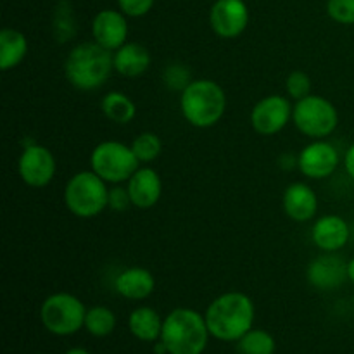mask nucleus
I'll list each match as a JSON object with an SVG mask.
<instances>
[{
	"label": "nucleus",
	"mask_w": 354,
	"mask_h": 354,
	"mask_svg": "<svg viewBox=\"0 0 354 354\" xmlns=\"http://www.w3.org/2000/svg\"><path fill=\"white\" fill-rule=\"evenodd\" d=\"M204 318L214 339L237 342L252 328L254 304L244 292H225L207 306Z\"/></svg>",
	"instance_id": "obj_1"
},
{
	"label": "nucleus",
	"mask_w": 354,
	"mask_h": 354,
	"mask_svg": "<svg viewBox=\"0 0 354 354\" xmlns=\"http://www.w3.org/2000/svg\"><path fill=\"white\" fill-rule=\"evenodd\" d=\"M113 71V52L95 41H83L73 47L64 61L66 80L82 92H93L104 86Z\"/></svg>",
	"instance_id": "obj_2"
},
{
	"label": "nucleus",
	"mask_w": 354,
	"mask_h": 354,
	"mask_svg": "<svg viewBox=\"0 0 354 354\" xmlns=\"http://www.w3.org/2000/svg\"><path fill=\"white\" fill-rule=\"evenodd\" d=\"M180 111L189 124L211 128L221 121L227 111V93L214 80H194L180 93Z\"/></svg>",
	"instance_id": "obj_3"
},
{
	"label": "nucleus",
	"mask_w": 354,
	"mask_h": 354,
	"mask_svg": "<svg viewBox=\"0 0 354 354\" xmlns=\"http://www.w3.org/2000/svg\"><path fill=\"white\" fill-rule=\"evenodd\" d=\"M206 318L190 308H176L162 324L161 339L168 354H203L209 339Z\"/></svg>",
	"instance_id": "obj_4"
},
{
	"label": "nucleus",
	"mask_w": 354,
	"mask_h": 354,
	"mask_svg": "<svg viewBox=\"0 0 354 354\" xmlns=\"http://www.w3.org/2000/svg\"><path fill=\"white\" fill-rule=\"evenodd\" d=\"M109 203V189L95 171H78L64 187V204L76 218H95Z\"/></svg>",
	"instance_id": "obj_5"
},
{
	"label": "nucleus",
	"mask_w": 354,
	"mask_h": 354,
	"mask_svg": "<svg viewBox=\"0 0 354 354\" xmlns=\"http://www.w3.org/2000/svg\"><path fill=\"white\" fill-rule=\"evenodd\" d=\"M138 168L140 161L135 156L133 149L123 142H100L90 154V169L111 185L128 182Z\"/></svg>",
	"instance_id": "obj_6"
},
{
	"label": "nucleus",
	"mask_w": 354,
	"mask_h": 354,
	"mask_svg": "<svg viewBox=\"0 0 354 354\" xmlns=\"http://www.w3.org/2000/svg\"><path fill=\"white\" fill-rule=\"evenodd\" d=\"M292 123L308 138L325 140L339 124L337 107L325 97L311 93L294 104Z\"/></svg>",
	"instance_id": "obj_7"
},
{
	"label": "nucleus",
	"mask_w": 354,
	"mask_h": 354,
	"mask_svg": "<svg viewBox=\"0 0 354 354\" xmlns=\"http://www.w3.org/2000/svg\"><path fill=\"white\" fill-rule=\"evenodd\" d=\"M86 308L69 292H55L41 303L40 320L54 335H71L85 327Z\"/></svg>",
	"instance_id": "obj_8"
},
{
	"label": "nucleus",
	"mask_w": 354,
	"mask_h": 354,
	"mask_svg": "<svg viewBox=\"0 0 354 354\" xmlns=\"http://www.w3.org/2000/svg\"><path fill=\"white\" fill-rule=\"evenodd\" d=\"M294 106L286 95H266L254 104L251 111L252 130L263 137L280 133L292 120Z\"/></svg>",
	"instance_id": "obj_9"
},
{
	"label": "nucleus",
	"mask_w": 354,
	"mask_h": 354,
	"mask_svg": "<svg viewBox=\"0 0 354 354\" xmlns=\"http://www.w3.org/2000/svg\"><path fill=\"white\" fill-rule=\"evenodd\" d=\"M17 171L28 187L44 189L54 180L57 161L50 149L40 144H28L17 161Z\"/></svg>",
	"instance_id": "obj_10"
},
{
	"label": "nucleus",
	"mask_w": 354,
	"mask_h": 354,
	"mask_svg": "<svg viewBox=\"0 0 354 354\" xmlns=\"http://www.w3.org/2000/svg\"><path fill=\"white\" fill-rule=\"evenodd\" d=\"M249 19V7L244 0H216L209 10L211 30L225 40L241 37L248 30Z\"/></svg>",
	"instance_id": "obj_11"
},
{
	"label": "nucleus",
	"mask_w": 354,
	"mask_h": 354,
	"mask_svg": "<svg viewBox=\"0 0 354 354\" xmlns=\"http://www.w3.org/2000/svg\"><path fill=\"white\" fill-rule=\"evenodd\" d=\"M339 162V151L327 140H313L297 154V168L310 180L328 178L335 173Z\"/></svg>",
	"instance_id": "obj_12"
},
{
	"label": "nucleus",
	"mask_w": 354,
	"mask_h": 354,
	"mask_svg": "<svg viewBox=\"0 0 354 354\" xmlns=\"http://www.w3.org/2000/svg\"><path fill=\"white\" fill-rule=\"evenodd\" d=\"M306 279L315 289L335 290L348 279V263L335 252H324L308 265Z\"/></svg>",
	"instance_id": "obj_13"
},
{
	"label": "nucleus",
	"mask_w": 354,
	"mask_h": 354,
	"mask_svg": "<svg viewBox=\"0 0 354 354\" xmlns=\"http://www.w3.org/2000/svg\"><path fill=\"white\" fill-rule=\"evenodd\" d=\"M92 38L95 44L109 52H116L118 48L127 44L128 38V21L121 10L104 9L93 17L92 21Z\"/></svg>",
	"instance_id": "obj_14"
},
{
	"label": "nucleus",
	"mask_w": 354,
	"mask_h": 354,
	"mask_svg": "<svg viewBox=\"0 0 354 354\" xmlns=\"http://www.w3.org/2000/svg\"><path fill=\"white\" fill-rule=\"evenodd\" d=\"M131 206L138 209H151L162 196V180L151 166H140L127 182Z\"/></svg>",
	"instance_id": "obj_15"
},
{
	"label": "nucleus",
	"mask_w": 354,
	"mask_h": 354,
	"mask_svg": "<svg viewBox=\"0 0 354 354\" xmlns=\"http://www.w3.org/2000/svg\"><path fill=\"white\" fill-rule=\"evenodd\" d=\"M311 239L320 251L337 252L351 239V228L348 221L339 214H325L313 223Z\"/></svg>",
	"instance_id": "obj_16"
},
{
	"label": "nucleus",
	"mask_w": 354,
	"mask_h": 354,
	"mask_svg": "<svg viewBox=\"0 0 354 354\" xmlns=\"http://www.w3.org/2000/svg\"><path fill=\"white\" fill-rule=\"evenodd\" d=\"M282 206L290 220L297 223H306L317 216L318 196L308 183L294 182L283 192Z\"/></svg>",
	"instance_id": "obj_17"
},
{
	"label": "nucleus",
	"mask_w": 354,
	"mask_h": 354,
	"mask_svg": "<svg viewBox=\"0 0 354 354\" xmlns=\"http://www.w3.org/2000/svg\"><path fill=\"white\" fill-rule=\"evenodd\" d=\"M114 289L120 296L130 301L147 299L156 289V279L147 268L131 266L123 270L114 280Z\"/></svg>",
	"instance_id": "obj_18"
},
{
	"label": "nucleus",
	"mask_w": 354,
	"mask_h": 354,
	"mask_svg": "<svg viewBox=\"0 0 354 354\" xmlns=\"http://www.w3.org/2000/svg\"><path fill=\"white\" fill-rule=\"evenodd\" d=\"M114 71L124 78H138L151 66V52L145 45L137 41H127L123 47L113 52Z\"/></svg>",
	"instance_id": "obj_19"
},
{
	"label": "nucleus",
	"mask_w": 354,
	"mask_h": 354,
	"mask_svg": "<svg viewBox=\"0 0 354 354\" xmlns=\"http://www.w3.org/2000/svg\"><path fill=\"white\" fill-rule=\"evenodd\" d=\"M28 55V38L14 28L0 31V69L3 73L17 68Z\"/></svg>",
	"instance_id": "obj_20"
},
{
	"label": "nucleus",
	"mask_w": 354,
	"mask_h": 354,
	"mask_svg": "<svg viewBox=\"0 0 354 354\" xmlns=\"http://www.w3.org/2000/svg\"><path fill=\"white\" fill-rule=\"evenodd\" d=\"M162 324H165V320L159 317L158 311L149 306L137 308V310L131 311L130 318H128L130 332L138 341L144 342L159 341L161 339Z\"/></svg>",
	"instance_id": "obj_21"
},
{
	"label": "nucleus",
	"mask_w": 354,
	"mask_h": 354,
	"mask_svg": "<svg viewBox=\"0 0 354 354\" xmlns=\"http://www.w3.org/2000/svg\"><path fill=\"white\" fill-rule=\"evenodd\" d=\"M100 109H102L104 116L109 121L116 124H128L135 120L137 116V106L133 100L123 92H114L106 93L100 100Z\"/></svg>",
	"instance_id": "obj_22"
},
{
	"label": "nucleus",
	"mask_w": 354,
	"mask_h": 354,
	"mask_svg": "<svg viewBox=\"0 0 354 354\" xmlns=\"http://www.w3.org/2000/svg\"><path fill=\"white\" fill-rule=\"evenodd\" d=\"M237 349L241 354H273L277 342L270 332L261 328H251L237 341Z\"/></svg>",
	"instance_id": "obj_23"
},
{
	"label": "nucleus",
	"mask_w": 354,
	"mask_h": 354,
	"mask_svg": "<svg viewBox=\"0 0 354 354\" xmlns=\"http://www.w3.org/2000/svg\"><path fill=\"white\" fill-rule=\"evenodd\" d=\"M85 328L93 337H107L116 328V315L106 306H93L86 310Z\"/></svg>",
	"instance_id": "obj_24"
},
{
	"label": "nucleus",
	"mask_w": 354,
	"mask_h": 354,
	"mask_svg": "<svg viewBox=\"0 0 354 354\" xmlns=\"http://www.w3.org/2000/svg\"><path fill=\"white\" fill-rule=\"evenodd\" d=\"M131 149L140 165H149V162L156 161L162 152V140L159 138V135L152 133V131H144L133 138Z\"/></svg>",
	"instance_id": "obj_25"
},
{
	"label": "nucleus",
	"mask_w": 354,
	"mask_h": 354,
	"mask_svg": "<svg viewBox=\"0 0 354 354\" xmlns=\"http://www.w3.org/2000/svg\"><path fill=\"white\" fill-rule=\"evenodd\" d=\"M162 82H165L166 88L171 92L182 93L190 83L194 82L190 69L183 64H169L168 68L162 71Z\"/></svg>",
	"instance_id": "obj_26"
},
{
	"label": "nucleus",
	"mask_w": 354,
	"mask_h": 354,
	"mask_svg": "<svg viewBox=\"0 0 354 354\" xmlns=\"http://www.w3.org/2000/svg\"><path fill=\"white\" fill-rule=\"evenodd\" d=\"M286 93L289 99L297 100L311 95V78L304 71H292L286 80Z\"/></svg>",
	"instance_id": "obj_27"
},
{
	"label": "nucleus",
	"mask_w": 354,
	"mask_h": 354,
	"mask_svg": "<svg viewBox=\"0 0 354 354\" xmlns=\"http://www.w3.org/2000/svg\"><path fill=\"white\" fill-rule=\"evenodd\" d=\"M54 30L59 41L71 40L73 35H75V19H73L71 9L66 6V2H62L61 6H59L57 12H55Z\"/></svg>",
	"instance_id": "obj_28"
},
{
	"label": "nucleus",
	"mask_w": 354,
	"mask_h": 354,
	"mask_svg": "<svg viewBox=\"0 0 354 354\" xmlns=\"http://www.w3.org/2000/svg\"><path fill=\"white\" fill-rule=\"evenodd\" d=\"M327 14L339 24H354V0H328Z\"/></svg>",
	"instance_id": "obj_29"
},
{
	"label": "nucleus",
	"mask_w": 354,
	"mask_h": 354,
	"mask_svg": "<svg viewBox=\"0 0 354 354\" xmlns=\"http://www.w3.org/2000/svg\"><path fill=\"white\" fill-rule=\"evenodd\" d=\"M118 6L127 17H142L151 12L154 0H118Z\"/></svg>",
	"instance_id": "obj_30"
},
{
	"label": "nucleus",
	"mask_w": 354,
	"mask_h": 354,
	"mask_svg": "<svg viewBox=\"0 0 354 354\" xmlns=\"http://www.w3.org/2000/svg\"><path fill=\"white\" fill-rule=\"evenodd\" d=\"M131 206L130 194H128L127 187L114 185L113 189H109V203L107 207H111L113 211H124Z\"/></svg>",
	"instance_id": "obj_31"
},
{
	"label": "nucleus",
	"mask_w": 354,
	"mask_h": 354,
	"mask_svg": "<svg viewBox=\"0 0 354 354\" xmlns=\"http://www.w3.org/2000/svg\"><path fill=\"white\" fill-rule=\"evenodd\" d=\"M344 166H346V171H348V175L354 180V144L349 145V149L346 151Z\"/></svg>",
	"instance_id": "obj_32"
},
{
	"label": "nucleus",
	"mask_w": 354,
	"mask_h": 354,
	"mask_svg": "<svg viewBox=\"0 0 354 354\" xmlns=\"http://www.w3.org/2000/svg\"><path fill=\"white\" fill-rule=\"evenodd\" d=\"M348 279L349 282L354 283V258L351 261H348Z\"/></svg>",
	"instance_id": "obj_33"
},
{
	"label": "nucleus",
	"mask_w": 354,
	"mask_h": 354,
	"mask_svg": "<svg viewBox=\"0 0 354 354\" xmlns=\"http://www.w3.org/2000/svg\"><path fill=\"white\" fill-rule=\"evenodd\" d=\"M66 354H90V353L83 348H73V349H69Z\"/></svg>",
	"instance_id": "obj_34"
},
{
	"label": "nucleus",
	"mask_w": 354,
	"mask_h": 354,
	"mask_svg": "<svg viewBox=\"0 0 354 354\" xmlns=\"http://www.w3.org/2000/svg\"><path fill=\"white\" fill-rule=\"evenodd\" d=\"M353 306H354V297H353Z\"/></svg>",
	"instance_id": "obj_35"
}]
</instances>
